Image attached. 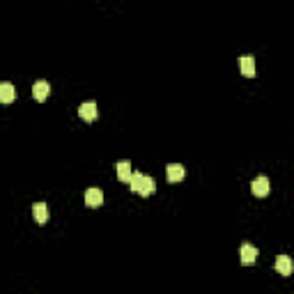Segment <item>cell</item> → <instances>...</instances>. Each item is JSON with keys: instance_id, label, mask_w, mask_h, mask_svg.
I'll list each match as a JSON object with an SVG mask.
<instances>
[{"instance_id": "6da1fadb", "label": "cell", "mask_w": 294, "mask_h": 294, "mask_svg": "<svg viewBox=\"0 0 294 294\" xmlns=\"http://www.w3.org/2000/svg\"><path fill=\"white\" fill-rule=\"evenodd\" d=\"M85 204H88V207H92V209L101 207V204H103L101 189H88V191H85Z\"/></svg>"}, {"instance_id": "7a4b0ae2", "label": "cell", "mask_w": 294, "mask_h": 294, "mask_svg": "<svg viewBox=\"0 0 294 294\" xmlns=\"http://www.w3.org/2000/svg\"><path fill=\"white\" fill-rule=\"evenodd\" d=\"M239 260L241 264H255V260H258V248L251 246V244H244V246L239 248Z\"/></svg>"}, {"instance_id": "3957f363", "label": "cell", "mask_w": 294, "mask_h": 294, "mask_svg": "<svg viewBox=\"0 0 294 294\" xmlns=\"http://www.w3.org/2000/svg\"><path fill=\"white\" fill-rule=\"evenodd\" d=\"M274 269L281 274V276H290L294 269V264H292V258H288V255H278L276 262H274Z\"/></svg>"}, {"instance_id": "277c9868", "label": "cell", "mask_w": 294, "mask_h": 294, "mask_svg": "<svg viewBox=\"0 0 294 294\" xmlns=\"http://www.w3.org/2000/svg\"><path fill=\"white\" fill-rule=\"evenodd\" d=\"M78 115H81L85 122H95V120H97V115H99V110H97V103H95V101L81 103V108H78Z\"/></svg>"}, {"instance_id": "5b68a950", "label": "cell", "mask_w": 294, "mask_h": 294, "mask_svg": "<svg viewBox=\"0 0 294 294\" xmlns=\"http://www.w3.org/2000/svg\"><path fill=\"white\" fill-rule=\"evenodd\" d=\"M251 191H253V196H258V198L269 196V180H267V177H255L251 184Z\"/></svg>"}, {"instance_id": "8992f818", "label": "cell", "mask_w": 294, "mask_h": 294, "mask_svg": "<svg viewBox=\"0 0 294 294\" xmlns=\"http://www.w3.org/2000/svg\"><path fill=\"white\" fill-rule=\"evenodd\" d=\"M239 72L246 78L255 76V60H253V55H241L239 58Z\"/></svg>"}, {"instance_id": "52a82bcc", "label": "cell", "mask_w": 294, "mask_h": 294, "mask_svg": "<svg viewBox=\"0 0 294 294\" xmlns=\"http://www.w3.org/2000/svg\"><path fill=\"white\" fill-rule=\"evenodd\" d=\"M32 218L37 221V225H44L48 221V207L46 202H35L32 204Z\"/></svg>"}, {"instance_id": "ba28073f", "label": "cell", "mask_w": 294, "mask_h": 294, "mask_svg": "<svg viewBox=\"0 0 294 294\" xmlns=\"http://www.w3.org/2000/svg\"><path fill=\"white\" fill-rule=\"evenodd\" d=\"M48 92H51V85H48L46 81H37V83L32 85V97H35L37 101H46Z\"/></svg>"}, {"instance_id": "9c48e42d", "label": "cell", "mask_w": 294, "mask_h": 294, "mask_svg": "<svg viewBox=\"0 0 294 294\" xmlns=\"http://www.w3.org/2000/svg\"><path fill=\"white\" fill-rule=\"evenodd\" d=\"M166 175H168V180L173 182H182L186 177V170H184V166H180V163H170L168 166V170H166Z\"/></svg>"}, {"instance_id": "30bf717a", "label": "cell", "mask_w": 294, "mask_h": 294, "mask_svg": "<svg viewBox=\"0 0 294 294\" xmlns=\"http://www.w3.org/2000/svg\"><path fill=\"white\" fill-rule=\"evenodd\" d=\"M131 163L129 161H120L117 163V180L120 182H126V184H129V182H131Z\"/></svg>"}, {"instance_id": "8fae6325", "label": "cell", "mask_w": 294, "mask_h": 294, "mask_svg": "<svg viewBox=\"0 0 294 294\" xmlns=\"http://www.w3.org/2000/svg\"><path fill=\"white\" fill-rule=\"evenodd\" d=\"M0 101L2 103L14 101V85L12 83H0Z\"/></svg>"}, {"instance_id": "7c38bea8", "label": "cell", "mask_w": 294, "mask_h": 294, "mask_svg": "<svg viewBox=\"0 0 294 294\" xmlns=\"http://www.w3.org/2000/svg\"><path fill=\"white\" fill-rule=\"evenodd\" d=\"M156 191V184H154V180H152V177H147V175H145V180H143V184H140V196H143V198H147V196H152V193Z\"/></svg>"}]
</instances>
